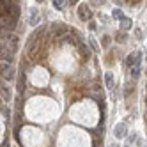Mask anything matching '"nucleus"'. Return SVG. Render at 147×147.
<instances>
[{
    "label": "nucleus",
    "instance_id": "nucleus-27",
    "mask_svg": "<svg viewBox=\"0 0 147 147\" xmlns=\"http://www.w3.org/2000/svg\"><path fill=\"white\" fill-rule=\"evenodd\" d=\"M37 2H39V4H41V2H45V0H37Z\"/></svg>",
    "mask_w": 147,
    "mask_h": 147
},
{
    "label": "nucleus",
    "instance_id": "nucleus-19",
    "mask_svg": "<svg viewBox=\"0 0 147 147\" xmlns=\"http://www.w3.org/2000/svg\"><path fill=\"white\" fill-rule=\"evenodd\" d=\"M66 2L67 0H53V5H55V9H64Z\"/></svg>",
    "mask_w": 147,
    "mask_h": 147
},
{
    "label": "nucleus",
    "instance_id": "nucleus-12",
    "mask_svg": "<svg viewBox=\"0 0 147 147\" xmlns=\"http://www.w3.org/2000/svg\"><path fill=\"white\" fill-rule=\"evenodd\" d=\"M32 14H30V20H28V25L30 27H36L37 23H39V13H37V9H32L30 11Z\"/></svg>",
    "mask_w": 147,
    "mask_h": 147
},
{
    "label": "nucleus",
    "instance_id": "nucleus-7",
    "mask_svg": "<svg viewBox=\"0 0 147 147\" xmlns=\"http://www.w3.org/2000/svg\"><path fill=\"white\" fill-rule=\"evenodd\" d=\"M0 94H2V99L4 101H11L13 99V90L7 83H0Z\"/></svg>",
    "mask_w": 147,
    "mask_h": 147
},
{
    "label": "nucleus",
    "instance_id": "nucleus-14",
    "mask_svg": "<svg viewBox=\"0 0 147 147\" xmlns=\"http://www.w3.org/2000/svg\"><path fill=\"white\" fill-rule=\"evenodd\" d=\"M105 85H107L108 89H113L115 80H113V75H112V73H107V75H105Z\"/></svg>",
    "mask_w": 147,
    "mask_h": 147
},
{
    "label": "nucleus",
    "instance_id": "nucleus-4",
    "mask_svg": "<svg viewBox=\"0 0 147 147\" xmlns=\"http://www.w3.org/2000/svg\"><path fill=\"white\" fill-rule=\"evenodd\" d=\"M2 37L5 39V45L11 48L13 51H16V50H18V41H20V39H18V36H16V34H13V32H5Z\"/></svg>",
    "mask_w": 147,
    "mask_h": 147
},
{
    "label": "nucleus",
    "instance_id": "nucleus-6",
    "mask_svg": "<svg viewBox=\"0 0 147 147\" xmlns=\"http://www.w3.org/2000/svg\"><path fill=\"white\" fill-rule=\"evenodd\" d=\"M78 18L82 20V22H90L92 13H90L89 5H85V4H80L78 5Z\"/></svg>",
    "mask_w": 147,
    "mask_h": 147
},
{
    "label": "nucleus",
    "instance_id": "nucleus-22",
    "mask_svg": "<svg viewBox=\"0 0 147 147\" xmlns=\"http://www.w3.org/2000/svg\"><path fill=\"white\" fill-rule=\"evenodd\" d=\"M135 37H136V39H142V37H144V32H142L140 28H136V30H135Z\"/></svg>",
    "mask_w": 147,
    "mask_h": 147
},
{
    "label": "nucleus",
    "instance_id": "nucleus-28",
    "mask_svg": "<svg viewBox=\"0 0 147 147\" xmlns=\"http://www.w3.org/2000/svg\"><path fill=\"white\" fill-rule=\"evenodd\" d=\"M145 122H147V113H145Z\"/></svg>",
    "mask_w": 147,
    "mask_h": 147
},
{
    "label": "nucleus",
    "instance_id": "nucleus-9",
    "mask_svg": "<svg viewBox=\"0 0 147 147\" xmlns=\"http://www.w3.org/2000/svg\"><path fill=\"white\" fill-rule=\"evenodd\" d=\"M7 14L11 16L14 22H18V18H20V5L18 4H11V5H9V9H7Z\"/></svg>",
    "mask_w": 147,
    "mask_h": 147
},
{
    "label": "nucleus",
    "instance_id": "nucleus-21",
    "mask_svg": "<svg viewBox=\"0 0 147 147\" xmlns=\"http://www.w3.org/2000/svg\"><path fill=\"white\" fill-rule=\"evenodd\" d=\"M115 39H117V41H119V43H124V41H126V39H128V37H126V34H124V32H119L117 36H115Z\"/></svg>",
    "mask_w": 147,
    "mask_h": 147
},
{
    "label": "nucleus",
    "instance_id": "nucleus-10",
    "mask_svg": "<svg viewBox=\"0 0 147 147\" xmlns=\"http://www.w3.org/2000/svg\"><path fill=\"white\" fill-rule=\"evenodd\" d=\"M59 41H60V43H66V45H76V39H75V36H73V34H64V36H60L59 37Z\"/></svg>",
    "mask_w": 147,
    "mask_h": 147
},
{
    "label": "nucleus",
    "instance_id": "nucleus-15",
    "mask_svg": "<svg viewBox=\"0 0 147 147\" xmlns=\"http://www.w3.org/2000/svg\"><path fill=\"white\" fill-rule=\"evenodd\" d=\"M18 90L23 92L25 90V75L23 73H20V80H18Z\"/></svg>",
    "mask_w": 147,
    "mask_h": 147
},
{
    "label": "nucleus",
    "instance_id": "nucleus-25",
    "mask_svg": "<svg viewBox=\"0 0 147 147\" xmlns=\"http://www.w3.org/2000/svg\"><path fill=\"white\" fill-rule=\"evenodd\" d=\"M67 2H71V5H75V4H78V0H67Z\"/></svg>",
    "mask_w": 147,
    "mask_h": 147
},
{
    "label": "nucleus",
    "instance_id": "nucleus-5",
    "mask_svg": "<svg viewBox=\"0 0 147 147\" xmlns=\"http://www.w3.org/2000/svg\"><path fill=\"white\" fill-rule=\"evenodd\" d=\"M142 62V51H133L131 55L126 59V67H133V66H140Z\"/></svg>",
    "mask_w": 147,
    "mask_h": 147
},
{
    "label": "nucleus",
    "instance_id": "nucleus-18",
    "mask_svg": "<svg viewBox=\"0 0 147 147\" xmlns=\"http://www.w3.org/2000/svg\"><path fill=\"white\" fill-rule=\"evenodd\" d=\"M89 45H90L92 51H99V46H98V43H96V39H94V37H89Z\"/></svg>",
    "mask_w": 147,
    "mask_h": 147
},
{
    "label": "nucleus",
    "instance_id": "nucleus-29",
    "mask_svg": "<svg viewBox=\"0 0 147 147\" xmlns=\"http://www.w3.org/2000/svg\"><path fill=\"white\" fill-rule=\"evenodd\" d=\"M133 2H138V0H133Z\"/></svg>",
    "mask_w": 147,
    "mask_h": 147
},
{
    "label": "nucleus",
    "instance_id": "nucleus-11",
    "mask_svg": "<svg viewBox=\"0 0 147 147\" xmlns=\"http://www.w3.org/2000/svg\"><path fill=\"white\" fill-rule=\"evenodd\" d=\"M133 27V22H131V18H122L121 20V28H122V32H128V30Z\"/></svg>",
    "mask_w": 147,
    "mask_h": 147
},
{
    "label": "nucleus",
    "instance_id": "nucleus-24",
    "mask_svg": "<svg viewBox=\"0 0 147 147\" xmlns=\"http://www.w3.org/2000/svg\"><path fill=\"white\" fill-rule=\"evenodd\" d=\"M92 4H96V5H105V4H107V0H92Z\"/></svg>",
    "mask_w": 147,
    "mask_h": 147
},
{
    "label": "nucleus",
    "instance_id": "nucleus-20",
    "mask_svg": "<svg viewBox=\"0 0 147 147\" xmlns=\"http://www.w3.org/2000/svg\"><path fill=\"white\" fill-rule=\"evenodd\" d=\"M80 50H82V55H83V59H89V55H90V51H89V48L87 46H80Z\"/></svg>",
    "mask_w": 147,
    "mask_h": 147
},
{
    "label": "nucleus",
    "instance_id": "nucleus-8",
    "mask_svg": "<svg viewBox=\"0 0 147 147\" xmlns=\"http://www.w3.org/2000/svg\"><path fill=\"white\" fill-rule=\"evenodd\" d=\"M126 131H128V128H126V122H119L117 126H115L113 135L117 136V138H124V136H126Z\"/></svg>",
    "mask_w": 147,
    "mask_h": 147
},
{
    "label": "nucleus",
    "instance_id": "nucleus-2",
    "mask_svg": "<svg viewBox=\"0 0 147 147\" xmlns=\"http://www.w3.org/2000/svg\"><path fill=\"white\" fill-rule=\"evenodd\" d=\"M0 59H2L4 62H9V64H11L13 59H14V51H13L11 48H9L5 43L0 45Z\"/></svg>",
    "mask_w": 147,
    "mask_h": 147
},
{
    "label": "nucleus",
    "instance_id": "nucleus-23",
    "mask_svg": "<svg viewBox=\"0 0 147 147\" xmlns=\"http://www.w3.org/2000/svg\"><path fill=\"white\" fill-rule=\"evenodd\" d=\"M108 45H110V37H108V36H105V37H103V46L107 48Z\"/></svg>",
    "mask_w": 147,
    "mask_h": 147
},
{
    "label": "nucleus",
    "instance_id": "nucleus-13",
    "mask_svg": "<svg viewBox=\"0 0 147 147\" xmlns=\"http://www.w3.org/2000/svg\"><path fill=\"white\" fill-rule=\"evenodd\" d=\"M51 28H53V34H57V36H64L66 34V25H62V23H53Z\"/></svg>",
    "mask_w": 147,
    "mask_h": 147
},
{
    "label": "nucleus",
    "instance_id": "nucleus-1",
    "mask_svg": "<svg viewBox=\"0 0 147 147\" xmlns=\"http://www.w3.org/2000/svg\"><path fill=\"white\" fill-rule=\"evenodd\" d=\"M0 76H2L5 82H11L14 80V67L13 64H9V62H0Z\"/></svg>",
    "mask_w": 147,
    "mask_h": 147
},
{
    "label": "nucleus",
    "instance_id": "nucleus-26",
    "mask_svg": "<svg viewBox=\"0 0 147 147\" xmlns=\"http://www.w3.org/2000/svg\"><path fill=\"white\" fill-rule=\"evenodd\" d=\"M110 147H119V145H117V144H113V145H110Z\"/></svg>",
    "mask_w": 147,
    "mask_h": 147
},
{
    "label": "nucleus",
    "instance_id": "nucleus-17",
    "mask_svg": "<svg viewBox=\"0 0 147 147\" xmlns=\"http://www.w3.org/2000/svg\"><path fill=\"white\" fill-rule=\"evenodd\" d=\"M112 16H113V20H119V22H121V20L124 18V13L121 11V9H113V11H112Z\"/></svg>",
    "mask_w": 147,
    "mask_h": 147
},
{
    "label": "nucleus",
    "instance_id": "nucleus-3",
    "mask_svg": "<svg viewBox=\"0 0 147 147\" xmlns=\"http://www.w3.org/2000/svg\"><path fill=\"white\" fill-rule=\"evenodd\" d=\"M14 23H16V22H14V20L9 16L7 13H2V14H0V28H4V30H7V32H9V30L14 27Z\"/></svg>",
    "mask_w": 147,
    "mask_h": 147
},
{
    "label": "nucleus",
    "instance_id": "nucleus-16",
    "mask_svg": "<svg viewBox=\"0 0 147 147\" xmlns=\"http://www.w3.org/2000/svg\"><path fill=\"white\" fill-rule=\"evenodd\" d=\"M129 71H131V78L133 80H136L140 76V66H133V67H129Z\"/></svg>",
    "mask_w": 147,
    "mask_h": 147
}]
</instances>
